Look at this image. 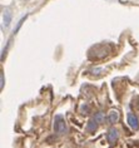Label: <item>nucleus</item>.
Wrapping results in <instances>:
<instances>
[{
    "instance_id": "obj_1",
    "label": "nucleus",
    "mask_w": 139,
    "mask_h": 148,
    "mask_svg": "<svg viewBox=\"0 0 139 148\" xmlns=\"http://www.w3.org/2000/svg\"><path fill=\"white\" fill-rule=\"evenodd\" d=\"M54 132L58 134H65L67 132V125H65V121L61 116H57L54 119Z\"/></svg>"
},
{
    "instance_id": "obj_2",
    "label": "nucleus",
    "mask_w": 139,
    "mask_h": 148,
    "mask_svg": "<svg viewBox=\"0 0 139 148\" xmlns=\"http://www.w3.org/2000/svg\"><path fill=\"white\" fill-rule=\"evenodd\" d=\"M128 123H129V125L133 129H138L139 127V121L133 113H128Z\"/></svg>"
},
{
    "instance_id": "obj_3",
    "label": "nucleus",
    "mask_w": 139,
    "mask_h": 148,
    "mask_svg": "<svg viewBox=\"0 0 139 148\" xmlns=\"http://www.w3.org/2000/svg\"><path fill=\"white\" fill-rule=\"evenodd\" d=\"M118 131H117L115 128H112L110 131L108 132V136H107V139L109 143H114L117 139H118Z\"/></svg>"
},
{
    "instance_id": "obj_4",
    "label": "nucleus",
    "mask_w": 139,
    "mask_h": 148,
    "mask_svg": "<svg viewBox=\"0 0 139 148\" xmlns=\"http://www.w3.org/2000/svg\"><path fill=\"white\" fill-rule=\"evenodd\" d=\"M10 23H12V13L9 10H4V14H3V25L5 28H8Z\"/></svg>"
},
{
    "instance_id": "obj_5",
    "label": "nucleus",
    "mask_w": 139,
    "mask_h": 148,
    "mask_svg": "<svg viewBox=\"0 0 139 148\" xmlns=\"http://www.w3.org/2000/svg\"><path fill=\"white\" fill-rule=\"evenodd\" d=\"M119 119V113H118V110H110L108 114V121H109V123L110 124H114Z\"/></svg>"
},
{
    "instance_id": "obj_6",
    "label": "nucleus",
    "mask_w": 139,
    "mask_h": 148,
    "mask_svg": "<svg viewBox=\"0 0 139 148\" xmlns=\"http://www.w3.org/2000/svg\"><path fill=\"white\" fill-rule=\"evenodd\" d=\"M94 121L97 122V123H103L104 122V119H105V117H104V113H102V112H98V113H95V116H94V118H93Z\"/></svg>"
},
{
    "instance_id": "obj_7",
    "label": "nucleus",
    "mask_w": 139,
    "mask_h": 148,
    "mask_svg": "<svg viewBox=\"0 0 139 148\" xmlns=\"http://www.w3.org/2000/svg\"><path fill=\"white\" fill-rule=\"evenodd\" d=\"M97 122L95 121H90V122H88V125H87V131H89V132H93V131H95L97 129Z\"/></svg>"
},
{
    "instance_id": "obj_8",
    "label": "nucleus",
    "mask_w": 139,
    "mask_h": 148,
    "mask_svg": "<svg viewBox=\"0 0 139 148\" xmlns=\"http://www.w3.org/2000/svg\"><path fill=\"white\" fill-rule=\"evenodd\" d=\"M0 88H1V89H3V88H4V74H0Z\"/></svg>"
}]
</instances>
